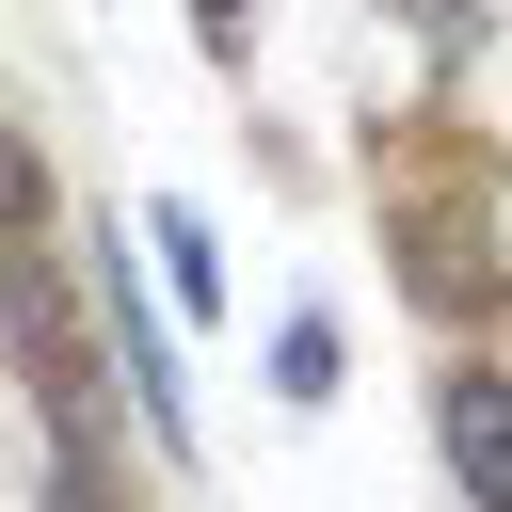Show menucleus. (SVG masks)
<instances>
[{"label": "nucleus", "mask_w": 512, "mask_h": 512, "mask_svg": "<svg viewBox=\"0 0 512 512\" xmlns=\"http://www.w3.org/2000/svg\"><path fill=\"white\" fill-rule=\"evenodd\" d=\"M432 448H448L464 512H512V368L496 352H448L432 368Z\"/></svg>", "instance_id": "obj_1"}, {"label": "nucleus", "mask_w": 512, "mask_h": 512, "mask_svg": "<svg viewBox=\"0 0 512 512\" xmlns=\"http://www.w3.org/2000/svg\"><path fill=\"white\" fill-rule=\"evenodd\" d=\"M96 320H112V368H128V400H144V432L176 448V432H192V400H176V352H160V320L128 304V224L96 240Z\"/></svg>", "instance_id": "obj_2"}, {"label": "nucleus", "mask_w": 512, "mask_h": 512, "mask_svg": "<svg viewBox=\"0 0 512 512\" xmlns=\"http://www.w3.org/2000/svg\"><path fill=\"white\" fill-rule=\"evenodd\" d=\"M192 16H208V32H240V16H256V0H192Z\"/></svg>", "instance_id": "obj_7"}, {"label": "nucleus", "mask_w": 512, "mask_h": 512, "mask_svg": "<svg viewBox=\"0 0 512 512\" xmlns=\"http://www.w3.org/2000/svg\"><path fill=\"white\" fill-rule=\"evenodd\" d=\"M144 240H160L176 304H224V256H208V224H192V208H144Z\"/></svg>", "instance_id": "obj_3"}, {"label": "nucleus", "mask_w": 512, "mask_h": 512, "mask_svg": "<svg viewBox=\"0 0 512 512\" xmlns=\"http://www.w3.org/2000/svg\"><path fill=\"white\" fill-rule=\"evenodd\" d=\"M416 32H432V48H480V32H496V0H416Z\"/></svg>", "instance_id": "obj_5"}, {"label": "nucleus", "mask_w": 512, "mask_h": 512, "mask_svg": "<svg viewBox=\"0 0 512 512\" xmlns=\"http://www.w3.org/2000/svg\"><path fill=\"white\" fill-rule=\"evenodd\" d=\"M272 384H288V400H336V320H320V304H288V336H272Z\"/></svg>", "instance_id": "obj_4"}, {"label": "nucleus", "mask_w": 512, "mask_h": 512, "mask_svg": "<svg viewBox=\"0 0 512 512\" xmlns=\"http://www.w3.org/2000/svg\"><path fill=\"white\" fill-rule=\"evenodd\" d=\"M32 192H48V176H32V144L0 128V224H32Z\"/></svg>", "instance_id": "obj_6"}]
</instances>
